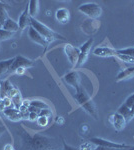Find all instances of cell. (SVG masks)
I'll list each match as a JSON object with an SVG mask.
<instances>
[{
  "mask_svg": "<svg viewBox=\"0 0 134 150\" xmlns=\"http://www.w3.org/2000/svg\"><path fill=\"white\" fill-rule=\"evenodd\" d=\"M22 141V148L24 150H60L57 141L52 137L36 133L30 135L22 129L18 132Z\"/></svg>",
  "mask_w": 134,
  "mask_h": 150,
  "instance_id": "cell-1",
  "label": "cell"
},
{
  "mask_svg": "<svg viewBox=\"0 0 134 150\" xmlns=\"http://www.w3.org/2000/svg\"><path fill=\"white\" fill-rule=\"evenodd\" d=\"M73 97H74V99L78 102L79 105L89 115H91L95 120L98 119V112H97L96 106H95V104L93 102V100H92V98L90 97V95L83 88V86H81L80 88L77 89L76 94Z\"/></svg>",
  "mask_w": 134,
  "mask_h": 150,
  "instance_id": "cell-2",
  "label": "cell"
},
{
  "mask_svg": "<svg viewBox=\"0 0 134 150\" xmlns=\"http://www.w3.org/2000/svg\"><path fill=\"white\" fill-rule=\"evenodd\" d=\"M30 26L33 27L37 31L38 33L43 36L46 40L48 41V43L53 42L54 40H57V39H61V40H65V38L63 37L62 35L58 34V33L54 32L52 29H50L48 26H46L45 24L41 23L39 20H37L36 18H31V21H30Z\"/></svg>",
  "mask_w": 134,
  "mask_h": 150,
  "instance_id": "cell-3",
  "label": "cell"
},
{
  "mask_svg": "<svg viewBox=\"0 0 134 150\" xmlns=\"http://www.w3.org/2000/svg\"><path fill=\"white\" fill-rule=\"evenodd\" d=\"M78 11L86 15L89 19H94V20L100 17L102 13L101 7L97 3H94V2H88V3L80 5L78 7Z\"/></svg>",
  "mask_w": 134,
  "mask_h": 150,
  "instance_id": "cell-4",
  "label": "cell"
},
{
  "mask_svg": "<svg viewBox=\"0 0 134 150\" xmlns=\"http://www.w3.org/2000/svg\"><path fill=\"white\" fill-rule=\"evenodd\" d=\"M90 142L96 146L107 147V148H114V149H123V150H134V146H129L126 144L117 143V142H112L109 140H105L103 138H98V137H93L90 139Z\"/></svg>",
  "mask_w": 134,
  "mask_h": 150,
  "instance_id": "cell-5",
  "label": "cell"
},
{
  "mask_svg": "<svg viewBox=\"0 0 134 150\" xmlns=\"http://www.w3.org/2000/svg\"><path fill=\"white\" fill-rule=\"evenodd\" d=\"M34 64H35V61H33V60H31V59H28V58L24 57L22 55H18V56L14 57V61L10 68V71H9V75L13 74L14 72L18 68H20V67L26 69V68L33 67Z\"/></svg>",
  "mask_w": 134,
  "mask_h": 150,
  "instance_id": "cell-6",
  "label": "cell"
},
{
  "mask_svg": "<svg viewBox=\"0 0 134 150\" xmlns=\"http://www.w3.org/2000/svg\"><path fill=\"white\" fill-rule=\"evenodd\" d=\"M92 44H93V38H90V39H88L86 42L81 45V47L79 48L80 49L79 58H78V61H77V64H76V66H75V68H78V67L82 66V65L86 62L87 58L89 56L90 50H91Z\"/></svg>",
  "mask_w": 134,
  "mask_h": 150,
  "instance_id": "cell-7",
  "label": "cell"
},
{
  "mask_svg": "<svg viewBox=\"0 0 134 150\" xmlns=\"http://www.w3.org/2000/svg\"><path fill=\"white\" fill-rule=\"evenodd\" d=\"M133 105H134V93L131 94V95L126 99L125 102H124L117 110V112L119 114H121L123 117H125L127 122L129 120H131V111H132Z\"/></svg>",
  "mask_w": 134,
  "mask_h": 150,
  "instance_id": "cell-8",
  "label": "cell"
},
{
  "mask_svg": "<svg viewBox=\"0 0 134 150\" xmlns=\"http://www.w3.org/2000/svg\"><path fill=\"white\" fill-rule=\"evenodd\" d=\"M64 52L67 56V59L69 60V62L71 63L73 68H75L77 64V61H78L79 58V54H80V49L75 46H73L72 44H69V43H66L64 45Z\"/></svg>",
  "mask_w": 134,
  "mask_h": 150,
  "instance_id": "cell-9",
  "label": "cell"
},
{
  "mask_svg": "<svg viewBox=\"0 0 134 150\" xmlns=\"http://www.w3.org/2000/svg\"><path fill=\"white\" fill-rule=\"evenodd\" d=\"M64 81L66 82L68 85L74 87L75 89H78L80 88L82 85H81V80H80V75H79V72L78 71H71L69 73H67L63 77Z\"/></svg>",
  "mask_w": 134,
  "mask_h": 150,
  "instance_id": "cell-10",
  "label": "cell"
},
{
  "mask_svg": "<svg viewBox=\"0 0 134 150\" xmlns=\"http://www.w3.org/2000/svg\"><path fill=\"white\" fill-rule=\"evenodd\" d=\"M28 36H29V38L33 41V42H35L36 44L40 45V46L44 47L45 49L48 47V45H49L48 41L46 40L43 36H41L39 33H38L33 27H31V26H29L28 27Z\"/></svg>",
  "mask_w": 134,
  "mask_h": 150,
  "instance_id": "cell-11",
  "label": "cell"
},
{
  "mask_svg": "<svg viewBox=\"0 0 134 150\" xmlns=\"http://www.w3.org/2000/svg\"><path fill=\"white\" fill-rule=\"evenodd\" d=\"M109 121H110L112 126L115 128V130H117V131L123 130L126 123H127V120L125 119V117H123V116L121 114H119L118 112L112 114L110 116V118H109Z\"/></svg>",
  "mask_w": 134,
  "mask_h": 150,
  "instance_id": "cell-12",
  "label": "cell"
},
{
  "mask_svg": "<svg viewBox=\"0 0 134 150\" xmlns=\"http://www.w3.org/2000/svg\"><path fill=\"white\" fill-rule=\"evenodd\" d=\"M93 54L99 57H115L117 55V50L107 46H98L94 48Z\"/></svg>",
  "mask_w": 134,
  "mask_h": 150,
  "instance_id": "cell-13",
  "label": "cell"
},
{
  "mask_svg": "<svg viewBox=\"0 0 134 150\" xmlns=\"http://www.w3.org/2000/svg\"><path fill=\"white\" fill-rule=\"evenodd\" d=\"M81 27L86 34H93L97 31V29L100 27V23L94 19H87L83 22Z\"/></svg>",
  "mask_w": 134,
  "mask_h": 150,
  "instance_id": "cell-14",
  "label": "cell"
},
{
  "mask_svg": "<svg viewBox=\"0 0 134 150\" xmlns=\"http://www.w3.org/2000/svg\"><path fill=\"white\" fill-rule=\"evenodd\" d=\"M30 21H31V16L29 15V11H28V5L25 7V9L23 10V12L21 13V15L19 16L18 19V25L20 30H23L26 27L30 26Z\"/></svg>",
  "mask_w": 134,
  "mask_h": 150,
  "instance_id": "cell-15",
  "label": "cell"
},
{
  "mask_svg": "<svg viewBox=\"0 0 134 150\" xmlns=\"http://www.w3.org/2000/svg\"><path fill=\"white\" fill-rule=\"evenodd\" d=\"M2 113L5 117L12 120V121H19V120L22 119V115H21L20 111H19V109H16V108H5Z\"/></svg>",
  "mask_w": 134,
  "mask_h": 150,
  "instance_id": "cell-16",
  "label": "cell"
},
{
  "mask_svg": "<svg viewBox=\"0 0 134 150\" xmlns=\"http://www.w3.org/2000/svg\"><path fill=\"white\" fill-rule=\"evenodd\" d=\"M132 77H134V66L127 67V68L121 70L117 74V76H116L115 81L119 82V81L127 80V79H130Z\"/></svg>",
  "mask_w": 134,
  "mask_h": 150,
  "instance_id": "cell-17",
  "label": "cell"
},
{
  "mask_svg": "<svg viewBox=\"0 0 134 150\" xmlns=\"http://www.w3.org/2000/svg\"><path fill=\"white\" fill-rule=\"evenodd\" d=\"M55 17L58 22L65 24L70 20V12L66 8H59L55 12Z\"/></svg>",
  "mask_w": 134,
  "mask_h": 150,
  "instance_id": "cell-18",
  "label": "cell"
},
{
  "mask_svg": "<svg viewBox=\"0 0 134 150\" xmlns=\"http://www.w3.org/2000/svg\"><path fill=\"white\" fill-rule=\"evenodd\" d=\"M13 61L14 58L0 61V78L6 76V75H9V71H10V68L12 64H13Z\"/></svg>",
  "mask_w": 134,
  "mask_h": 150,
  "instance_id": "cell-19",
  "label": "cell"
},
{
  "mask_svg": "<svg viewBox=\"0 0 134 150\" xmlns=\"http://www.w3.org/2000/svg\"><path fill=\"white\" fill-rule=\"evenodd\" d=\"M14 87L12 85V83L8 79H5V80L1 81V85H0V89H1V97L2 99L5 98L8 96L9 92L13 89Z\"/></svg>",
  "mask_w": 134,
  "mask_h": 150,
  "instance_id": "cell-20",
  "label": "cell"
},
{
  "mask_svg": "<svg viewBox=\"0 0 134 150\" xmlns=\"http://www.w3.org/2000/svg\"><path fill=\"white\" fill-rule=\"evenodd\" d=\"M2 29H4V30H6V31H9V32L15 33L19 30L18 22L14 21L13 19H11L10 17H8L7 18V20L5 21V23H4L3 28Z\"/></svg>",
  "mask_w": 134,
  "mask_h": 150,
  "instance_id": "cell-21",
  "label": "cell"
},
{
  "mask_svg": "<svg viewBox=\"0 0 134 150\" xmlns=\"http://www.w3.org/2000/svg\"><path fill=\"white\" fill-rule=\"evenodd\" d=\"M28 11L31 18H35V16L37 15L38 11H39V1H37V0H31V1H29Z\"/></svg>",
  "mask_w": 134,
  "mask_h": 150,
  "instance_id": "cell-22",
  "label": "cell"
},
{
  "mask_svg": "<svg viewBox=\"0 0 134 150\" xmlns=\"http://www.w3.org/2000/svg\"><path fill=\"white\" fill-rule=\"evenodd\" d=\"M30 105L34 106V107L38 108V109H40V110H42V109H49V106H48L45 102H43V101H40V100H32V101H30Z\"/></svg>",
  "mask_w": 134,
  "mask_h": 150,
  "instance_id": "cell-23",
  "label": "cell"
},
{
  "mask_svg": "<svg viewBox=\"0 0 134 150\" xmlns=\"http://www.w3.org/2000/svg\"><path fill=\"white\" fill-rule=\"evenodd\" d=\"M7 18H8V14H7L6 9L3 8V7H0V29L3 28V25L7 20Z\"/></svg>",
  "mask_w": 134,
  "mask_h": 150,
  "instance_id": "cell-24",
  "label": "cell"
},
{
  "mask_svg": "<svg viewBox=\"0 0 134 150\" xmlns=\"http://www.w3.org/2000/svg\"><path fill=\"white\" fill-rule=\"evenodd\" d=\"M14 33L6 31L4 29H0V41H5L10 39L11 37H13Z\"/></svg>",
  "mask_w": 134,
  "mask_h": 150,
  "instance_id": "cell-25",
  "label": "cell"
},
{
  "mask_svg": "<svg viewBox=\"0 0 134 150\" xmlns=\"http://www.w3.org/2000/svg\"><path fill=\"white\" fill-rule=\"evenodd\" d=\"M12 102H13V105L14 107L16 108V109H19V108L21 107V105H22V98H21V94H17L16 96H14L13 98H11Z\"/></svg>",
  "mask_w": 134,
  "mask_h": 150,
  "instance_id": "cell-26",
  "label": "cell"
},
{
  "mask_svg": "<svg viewBox=\"0 0 134 150\" xmlns=\"http://www.w3.org/2000/svg\"><path fill=\"white\" fill-rule=\"evenodd\" d=\"M116 57H118L121 61L125 62V63H134V58L128 56V55H125V54H120V53L117 52V55Z\"/></svg>",
  "mask_w": 134,
  "mask_h": 150,
  "instance_id": "cell-27",
  "label": "cell"
},
{
  "mask_svg": "<svg viewBox=\"0 0 134 150\" xmlns=\"http://www.w3.org/2000/svg\"><path fill=\"white\" fill-rule=\"evenodd\" d=\"M36 122H37V124L39 125V126L45 127V126H47L48 123H49V118L45 117V116H39V117L37 118V120H36Z\"/></svg>",
  "mask_w": 134,
  "mask_h": 150,
  "instance_id": "cell-28",
  "label": "cell"
},
{
  "mask_svg": "<svg viewBox=\"0 0 134 150\" xmlns=\"http://www.w3.org/2000/svg\"><path fill=\"white\" fill-rule=\"evenodd\" d=\"M117 52L120 53V54H125V55H128V56L134 58V47L124 48V49L117 50Z\"/></svg>",
  "mask_w": 134,
  "mask_h": 150,
  "instance_id": "cell-29",
  "label": "cell"
},
{
  "mask_svg": "<svg viewBox=\"0 0 134 150\" xmlns=\"http://www.w3.org/2000/svg\"><path fill=\"white\" fill-rule=\"evenodd\" d=\"M3 101H4V105H5V108H15L13 105V102H12L11 98L9 97H5L3 98Z\"/></svg>",
  "mask_w": 134,
  "mask_h": 150,
  "instance_id": "cell-30",
  "label": "cell"
},
{
  "mask_svg": "<svg viewBox=\"0 0 134 150\" xmlns=\"http://www.w3.org/2000/svg\"><path fill=\"white\" fill-rule=\"evenodd\" d=\"M39 116H45V117L49 118V117L52 116V112H51L50 108H49V109H42V110L40 111Z\"/></svg>",
  "mask_w": 134,
  "mask_h": 150,
  "instance_id": "cell-31",
  "label": "cell"
},
{
  "mask_svg": "<svg viewBox=\"0 0 134 150\" xmlns=\"http://www.w3.org/2000/svg\"><path fill=\"white\" fill-rule=\"evenodd\" d=\"M60 150H79V148H77V147L70 146V145H68L66 142L63 140V148L60 149Z\"/></svg>",
  "mask_w": 134,
  "mask_h": 150,
  "instance_id": "cell-32",
  "label": "cell"
},
{
  "mask_svg": "<svg viewBox=\"0 0 134 150\" xmlns=\"http://www.w3.org/2000/svg\"><path fill=\"white\" fill-rule=\"evenodd\" d=\"M38 117H39V114H37V113H35V112H29L28 119L30 120V121H35V120H37Z\"/></svg>",
  "mask_w": 134,
  "mask_h": 150,
  "instance_id": "cell-33",
  "label": "cell"
},
{
  "mask_svg": "<svg viewBox=\"0 0 134 150\" xmlns=\"http://www.w3.org/2000/svg\"><path fill=\"white\" fill-rule=\"evenodd\" d=\"M19 93H20V92H19L18 89L13 88V89H12V90L10 91V92H9V94H8V96H7V97H9V98H13L14 96H16L17 94H19Z\"/></svg>",
  "mask_w": 134,
  "mask_h": 150,
  "instance_id": "cell-34",
  "label": "cell"
},
{
  "mask_svg": "<svg viewBox=\"0 0 134 150\" xmlns=\"http://www.w3.org/2000/svg\"><path fill=\"white\" fill-rule=\"evenodd\" d=\"M14 73L18 74V75H23L24 73H25V68H22V67H20V68H18L16 70Z\"/></svg>",
  "mask_w": 134,
  "mask_h": 150,
  "instance_id": "cell-35",
  "label": "cell"
},
{
  "mask_svg": "<svg viewBox=\"0 0 134 150\" xmlns=\"http://www.w3.org/2000/svg\"><path fill=\"white\" fill-rule=\"evenodd\" d=\"M5 109V105H4L3 99H0V112H3V110Z\"/></svg>",
  "mask_w": 134,
  "mask_h": 150,
  "instance_id": "cell-36",
  "label": "cell"
},
{
  "mask_svg": "<svg viewBox=\"0 0 134 150\" xmlns=\"http://www.w3.org/2000/svg\"><path fill=\"white\" fill-rule=\"evenodd\" d=\"M56 123L59 124V125H62L63 123H64V119H63V117H59V116H58L57 119H56Z\"/></svg>",
  "mask_w": 134,
  "mask_h": 150,
  "instance_id": "cell-37",
  "label": "cell"
},
{
  "mask_svg": "<svg viewBox=\"0 0 134 150\" xmlns=\"http://www.w3.org/2000/svg\"><path fill=\"white\" fill-rule=\"evenodd\" d=\"M4 150H14V148L11 144H6L5 147H4Z\"/></svg>",
  "mask_w": 134,
  "mask_h": 150,
  "instance_id": "cell-38",
  "label": "cell"
},
{
  "mask_svg": "<svg viewBox=\"0 0 134 150\" xmlns=\"http://www.w3.org/2000/svg\"><path fill=\"white\" fill-rule=\"evenodd\" d=\"M7 131V129H6V127L5 126H0V136H1L2 134H3L4 132Z\"/></svg>",
  "mask_w": 134,
  "mask_h": 150,
  "instance_id": "cell-39",
  "label": "cell"
},
{
  "mask_svg": "<svg viewBox=\"0 0 134 150\" xmlns=\"http://www.w3.org/2000/svg\"><path fill=\"white\" fill-rule=\"evenodd\" d=\"M0 7H3V8H7V7H8V5H7V4H5L4 3V2H2V1H0Z\"/></svg>",
  "mask_w": 134,
  "mask_h": 150,
  "instance_id": "cell-40",
  "label": "cell"
},
{
  "mask_svg": "<svg viewBox=\"0 0 134 150\" xmlns=\"http://www.w3.org/2000/svg\"><path fill=\"white\" fill-rule=\"evenodd\" d=\"M0 99H2V97H1V89H0Z\"/></svg>",
  "mask_w": 134,
  "mask_h": 150,
  "instance_id": "cell-41",
  "label": "cell"
},
{
  "mask_svg": "<svg viewBox=\"0 0 134 150\" xmlns=\"http://www.w3.org/2000/svg\"><path fill=\"white\" fill-rule=\"evenodd\" d=\"M0 85H1V80H0Z\"/></svg>",
  "mask_w": 134,
  "mask_h": 150,
  "instance_id": "cell-42",
  "label": "cell"
}]
</instances>
